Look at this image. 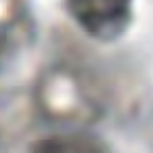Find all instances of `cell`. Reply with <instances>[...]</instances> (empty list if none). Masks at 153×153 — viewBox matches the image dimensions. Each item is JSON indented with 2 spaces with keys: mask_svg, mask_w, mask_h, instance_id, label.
Segmentation results:
<instances>
[{
  "mask_svg": "<svg viewBox=\"0 0 153 153\" xmlns=\"http://www.w3.org/2000/svg\"><path fill=\"white\" fill-rule=\"evenodd\" d=\"M69 9L93 36H116L126 24L130 0H68Z\"/></svg>",
  "mask_w": 153,
  "mask_h": 153,
  "instance_id": "1",
  "label": "cell"
}]
</instances>
